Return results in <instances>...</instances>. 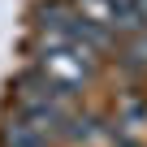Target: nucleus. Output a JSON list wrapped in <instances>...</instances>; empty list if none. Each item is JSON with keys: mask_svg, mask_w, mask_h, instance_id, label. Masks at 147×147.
<instances>
[{"mask_svg": "<svg viewBox=\"0 0 147 147\" xmlns=\"http://www.w3.org/2000/svg\"><path fill=\"white\" fill-rule=\"evenodd\" d=\"M52 82L69 87V91H78L91 82V74H95V48H87L82 39H74L65 30H43V43H39V65Z\"/></svg>", "mask_w": 147, "mask_h": 147, "instance_id": "nucleus-1", "label": "nucleus"}, {"mask_svg": "<svg viewBox=\"0 0 147 147\" xmlns=\"http://www.w3.org/2000/svg\"><path fill=\"white\" fill-rule=\"evenodd\" d=\"M52 138L39 130V125H30L22 113H13L9 121H5V130H0V147H48Z\"/></svg>", "mask_w": 147, "mask_h": 147, "instance_id": "nucleus-2", "label": "nucleus"}, {"mask_svg": "<svg viewBox=\"0 0 147 147\" xmlns=\"http://www.w3.org/2000/svg\"><path fill=\"white\" fill-rule=\"evenodd\" d=\"M74 13H78V18H87V22H95V26H104V30H113V35H117V26H113V5H108V0H74Z\"/></svg>", "mask_w": 147, "mask_h": 147, "instance_id": "nucleus-3", "label": "nucleus"}, {"mask_svg": "<svg viewBox=\"0 0 147 147\" xmlns=\"http://www.w3.org/2000/svg\"><path fill=\"white\" fill-rule=\"evenodd\" d=\"M138 18H143V30H147V0H138Z\"/></svg>", "mask_w": 147, "mask_h": 147, "instance_id": "nucleus-4", "label": "nucleus"}]
</instances>
